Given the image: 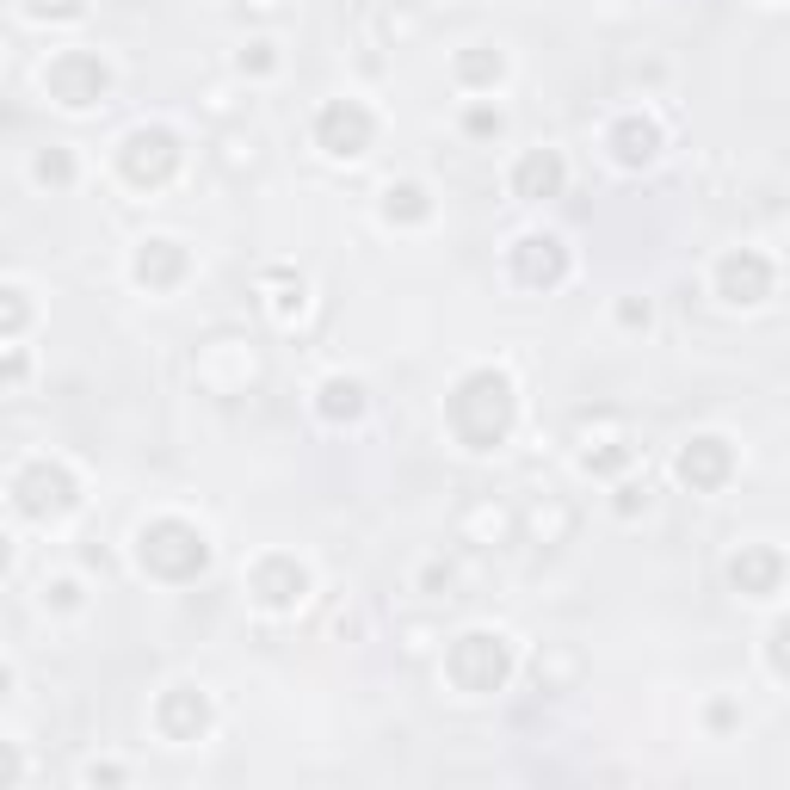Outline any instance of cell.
Wrapping results in <instances>:
<instances>
[{
	"mask_svg": "<svg viewBox=\"0 0 790 790\" xmlns=\"http://www.w3.org/2000/svg\"><path fill=\"white\" fill-rule=\"evenodd\" d=\"M13 772H19V766H13V760H7V753H0V778H13Z\"/></svg>",
	"mask_w": 790,
	"mask_h": 790,
	"instance_id": "30bf717a",
	"label": "cell"
},
{
	"mask_svg": "<svg viewBox=\"0 0 790 790\" xmlns=\"http://www.w3.org/2000/svg\"><path fill=\"white\" fill-rule=\"evenodd\" d=\"M723 297L729 303H760V297H772V260L766 254H741L735 260H723Z\"/></svg>",
	"mask_w": 790,
	"mask_h": 790,
	"instance_id": "7a4b0ae2",
	"label": "cell"
},
{
	"mask_svg": "<svg viewBox=\"0 0 790 790\" xmlns=\"http://www.w3.org/2000/svg\"><path fill=\"white\" fill-rule=\"evenodd\" d=\"M0 698H7V667H0Z\"/></svg>",
	"mask_w": 790,
	"mask_h": 790,
	"instance_id": "8fae6325",
	"label": "cell"
},
{
	"mask_svg": "<svg viewBox=\"0 0 790 790\" xmlns=\"http://www.w3.org/2000/svg\"><path fill=\"white\" fill-rule=\"evenodd\" d=\"M328 414H358V389L352 383H328Z\"/></svg>",
	"mask_w": 790,
	"mask_h": 790,
	"instance_id": "ba28073f",
	"label": "cell"
},
{
	"mask_svg": "<svg viewBox=\"0 0 790 790\" xmlns=\"http://www.w3.org/2000/svg\"><path fill=\"white\" fill-rule=\"evenodd\" d=\"M19 315H25L19 303H0V321H19Z\"/></svg>",
	"mask_w": 790,
	"mask_h": 790,
	"instance_id": "9c48e42d",
	"label": "cell"
},
{
	"mask_svg": "<svg viewBox=\"0 0 790 790\" xmlns=\"http://www.w3.org/2000/svg\"><path fill=\"white\" fill-rule=\"evenodd\" d=\"M556 186H562V161H556V155H531V161L519 167V192L537 198V192H556Z\"/></svg>",
	"mask_w": 790,
	"mask_h": 790,
	"instance_id": "8992f818",
	"label": "cell"
},
{
	"mask_svg": "<svg viewBox=\"0 0 790 790\" xmlns=\"http://www.w3.org/2000/svg\"><path fill=\"white\" fill-rule=\"evenodd\" d=\"M729 574H735V587H741V593H753V599H772V593H778V574H784V562H778V550H741V556L729 562Z\"/></svg>",
	"mask_w": 790,
	"mask_h": 790,
	"instance_id": "277c9868",
	"label": "cell"
},
{
	"mask_svg": "<svg viewBox=\"0 0 790 790\" xmlns=\"http://www.w3.org/2000/svg\"><path fill=\"white\" fill-rule=\"evenodd\" d=\"M679 476H686L692 488H716L729 476V451H723V439H698L686 457H679Z\"/></svg>",
	"mask_w": 790,
	"mask_h": 790,
	"instance_id": "5b68a950",
	"label": "cell"
},
{
	"mask_svg": "<svg viewBox=\"0 0 790 790\" xmlns=\"http://www.w3.org/2000/svg\"><path fill=\"white\" fill-rule=\"evenodd\" d=\"M451 673H457V686H470V692L500 686V679H507V649H500V636H463Z\"/></svg>",
	"mask_w": 790,
	"mask_h": 790,
	"instance_id": "6da1fadb",
	"label": "cell"
},
{
	"mask_svg": "<svg viewBox=\"0 0 790 790\" xmlns=\"http://www.w3.org/2000/svg\"><path fill=\"white\" fill-rule=\"evenodd\" d=\"M371 136V118L358 112V105H334V112H321V142H328V155H358Z\"/></svg>",
	"mask_w": 790,
	"mask_h": 790,
	"instance_id": "3957f363",
	"label": "cell"
},
{
	"mask_svg": "<svg viewBox=\"0 0 790 790\" xmlns=\"http://www.w3.org/2000/svg\"><path fill=\"white\" fill-rule=\"evenodd\" d=\"M618 142H624V149H618L624 161H649V155H655V130H649V124H624Z\"/></svg>",
	"mask_w": 790,
	"mask_h": 790,
	"instance_id": "52a82bcc",
	"label": "cell"
}]
</instances>
